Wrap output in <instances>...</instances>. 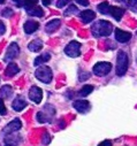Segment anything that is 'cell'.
<instances>
[{"mask_svg": "<svg viewBox=\"0 0 137 146\" xmlns=\"http://www.w3.org/2000/svg\"><path fill=\"white\" fill-rule=\"evenodd\" d=\"M128 64H129V58L126 52L119 51L118 53V59H116V75L118 76H123L127 70H128Z\"/></svg>", "mask_w": 137, "mask_h": 146, "instance_id": "2", "label": "cell"}, {"mask_svg": "<svg viewBox=\"0 0 137 146\" xmlns=\"http://www.w3.org/2000/svg\"><path fill=\"white\" fill-rule=\"evenodd\" d=\"M99 145H100V146H111V145H112V143H111L110 140H105V141L100 143Z\"/></svg>", "mask_w": 137, "mask_h": 146, "instance_id": "33", "label": "cell"}, {"mask_svg": "<svg viewBox=\"0 0 137 146\" xmlns=\"http://www.w3.org/2000/svg\"><path fill=\"white\" fill-rule=\"evenodd\" d=\"M7 113V109L5 107V104H4V100L0 99V114L1 115H5Z\"/></svg>", "mask_w": 137, "mask_h": 146, "instance_id": "27", "label": "cell"}, {"mask_svg": "<svg viewBox=\"0 0 137 146\" xmlns=\"http://www.w3.org/2000/svg\"><path fill=\"white\" fill-rule=\"evenodd\" d=\"M35 76H36L37 80H39L41 82L46 83V84L51 83V81L53 78V74H52L51 68L45 67V66L37 68V70L35 71Z\"/></svg>", "mask_w": 137, "mask_h": 146, "instance_id": "3", "label": "cell"}, {"mask_svg": "<svg viewBox=\"0 0 137 146\" xmlns=\"http://www.w3.org/2000/svg\"><path fill=\"white\" fill-rule=\"evenodd\" d=\"M29 98L35 102V104H41L43 99V91L38 86H32L29 91Z\"/></svg>", "mask_w": 137, "mask_h": 146, "instance_id": "7", "label": "cell"}, {"mask_svg": "<svg viewBox=\"0 0 137 146\" xmlns=\"http://www.w3.org/2000/svg\"><path fill=\"white\" fill-rule=\"evenodd\" d=\"M76 13H78V9H77V7H76L75 5H70L69 7H68V8L65 11L63 15H65V16H70V15H73V14H76Z\"/></svg>", "mask_w": 137, "mask_h": 146, "instance_id": "23", "label": "cell"}, {"mask_svg": "<svg viewBox=\"0 0 137 146\" xmlns=\"http://www.w3.org/2000/svg\"><path fill=\"white\" fill-rule=\"evenodd\" d=\"M37 3H38V0H24V1H23V6L28 11V9H30L32 7H35Z\"/></svg>", "mask_w": 137, "mask_h": 146, "instance_id": "24", "label": "cell"}, {"mask_svg": "<svg viewBox=\"0 0 137 146\" xmlns=\"http://www.w3.org/2000/svg\"><path fill=\"white\" fill-rule=\"evenodd\" d=\"M12 107H13L14 111L21 112L22 109H24V108L27 107V102H25V100H24L22 97H16V98L14 99L13 104H12Z\"/></svg>", "mask_w": 137, "mask_h": 146, "instance_id": "11", "label": "cell"}, {"mask_svg": "<svg viewBox=\"0 0 137 146\" xmlns=\"http://www.w3.org/2000/svg\"><path fill=\"white\" fill-rule=\"evenodd\" d=\"M65 53L70 58H77L81 54V44L78 42H70L65 47Z\"/></svg>", "mask_w": 137, "mask_h": 146, "instance_id": "5", "label": "cell"}, {"mask_svg": "<svg viewBox=\"0 0 137 146\" xmlns=\"http://www.w3.org/2000/svg\"><path fill=\"white\" fill-rule=\"evenodd\" d=\"M80 16H81V19H82V21L84 23H90L91 21H93L96 19V13L92 12V11H90V9H88V11L81 12Z\"/></svg>", "mask_w": 137, "mask_h": 146, "instance_id": "14", "label": "cell"}, {"mask_svg": "<svg viewBox=\"0 0 137 146\" xmlns=\"http://www.w3.org/2000/svg\"><path fill=\"white\" fill-rule=\"evenodd\" d=\"M4 1H5V0H0V4H3Z\"/></svg>", "mask_w": 137, "mask_h": 146, "instance_id": "37", "label": "cell"}, {"mask_svg": "<svg viewBox=\"0 0 137 146\" xmlns=\"http://www.w3.org/2000/svg\"><path fill=\"white\" fill-rule=\"evenodd\" d=\"M28 48H29L31 52H39V51L43 48V42H42L41 39L32 40V42L28 45Z\"/></svg>", "mask_w": 137, "mask_h": 146, "instance_id": "17", "label": "cell"}, {"mask_svg": "<svg viewBox=\"0 0 137 146\" xmlns=\"http://www.w3.org/2000/svg\"><path fill=\"white\" fill-rule=\"evenodd\" d=\"M92 91H93V86H92V85H84V86L81 89V91L78 92V96H81V97H86V96H89Z\"/></svg>", "mask_w": 137, "mask_h": 146, "instance_id": "22", "label": "cell"}, {"mask_svg": "<svg viewBox=\"0 0 137 146\" xmlns=\"http://www.w3.org/2000/svg\"><path fill=\"white\" fill-rule=\"evenodd\" d=\"M60 24H61V21H60L59 19H54V20L50 21V22L46 24L45 30H46V32H47V33H52V32L57 31V29H59Z\"/></svg>", "mask_w": 137, "mask_h": 146, "instance_id": "15", "label": "cell"}, {"mask_svg": "<svg viewBox=\"0 0 137 146\" xmlns=\"http://www.w3.org/2000/svg\"><path fill=\"white\" fill-rule=\"evenodd\" d=\"M69 1H70V0H58V1H57V7L58 8H62L67 4H69Z\"/></svg>", "mask_w": 137, "mask_h": 146, "instance_id": "26", "label": "cell"}, {"mask_svg": "<svg viewBox=\"0 0 137 146\" xmlns=\"http://www.w3.org/2000/svg\"><path fill=\"white\" fill-rule=\"evenodd\" d=\"M112 70V64L110 62H98L93 67V74L97 76H105Z\"/></svg>", "mask_w": 137, "mask_h": 146, "instance_id": "4", "label": "cell"}, {"mask_svg": "<svg viewBox=\"0 0 137 146\" xmlns=\"http://www.w3.org/2000/svg\"><path fill=\"white\" fill-rule=\"evenodd\" d=\"M19 71H20V68L17 67V64L14 63V62H11L8 64V67L6 68V70H5V74H6L7 77H13L14 75L17 74Z\"/></svg>", "mask_w": 137, "mask_h": 146, "instance_id": "16", "label": "cell"}, {"mask_svg": "<svg viewBox=\"0 0 137 146\" xmlns=\"http://www.w3.org/2000/svg\"><path fill=\"white\" fill-rule=\"evenodd\" d=\"M3 15H4L5 17H9V16L13 15V11H12L11 8H7V9H5V11L3 12Z\"/></svg>", "mask_w": 137, "mask_h": 146, "instance_id": "29", "label": "cell"}, {"mask_svg": "<svg viewBox=\"0 0 137 146\" xmlns=\"http://www.w3.org/2000/svg\"><path fill=\"white\" fill-rule=\"evenodd\" d=\"M128 8L134 13H137V0H128Z\"/></svg>", "mask_w": 137, "mask_h": 146, "instance_id": "25", "label": "cell"}, {"mask_svg": "<svg viewBox=\"0 0 137 146\" xmlns=\"http://www.w3.org/2000/svg\"><path fill=\"white\" fill-rule=\"evenodd\" d=\"M131 38V33L130 32H126L121 29H116L115 30V39L119 43H127L129 42Z\"/></svg>", "mask_w": 137, "mask_h": 146, "instance_id": "10", "label": "cell"}, {"mask_svg": "<svg viewBox=\"0 0 137 146\" xmlns=\"http://www.w3.org/2000/svg\"><path fill=\"white\" fill-rule=\"evenodd\" d=\"M14 1H15V4H16V6H23V1H24V0H14Z\"/></svg>", "mask_w": 137, "mask_h": 146, "instance_id": "34", "label": "cell"}, {"mask_svg": "<svg viewBox=\"0 0 137 146\" xmlns=\"http://www.w3.org/2000/svg\"><path fill=\"white\" fill-rule=\"evenodd\" d=\"M42 1H43V4L45 6H49V5H51V3L53 1V0H42Z\"/></svg>", "mask_w": 137, "mask_h": 146, "instance_id": "35", "label": "cell"}, {"mask_svg": "<svg viewBox=\"0 0 137 146\" xmlns=\"http://www.w3.org/2000/svg\"><path fill=\"white\" fill-rule=\"evenodd\" d=\"M98 11L101 14L105 15H110V11H111V6L108 5V3H101L98 5Z\"/></svg>", "mask_w": 137, "mask_h": 146, "instance_id": "20", "label": "cell"}, {"mask_svg": "<svg viewBox=\"0 0 137 146\" xmlns=\"http://www.w3.org/2000/svg\"><path fill=\"white\" fill-rule=\"evenodd\" d=\"M115 1H120V3H124L126 0H115Z\"/></svg>", "mask_w": 137, "mask_h": 146, "instance_id": "36", "label": "cell"}, {"mask_svg": "<svg viewBox=\"0 0 137 146\" xmlns=\"http://www.w3.org/2000/svg\"><path fill=\"white\" fill-rule=\"evenodd\" d=\"M13 90L9 85H5L1 88V90H0V97L1 98H9V96L12 94Z\"/></svg>", "mask_w": 137, "mask_h": 146, "instance_id": "21", "label": "cell"}, {"mask_svg": "<svg viewBox=\"0 0 137 146\" xmlns=\"http://www.w3.org/2000/svg\"><path fill=\"white\" fill-rule=\"evenodd\" d=\"M21 127H22L21 120H20V119H15V120H13L11 123H8V124L6 125V128L4 129V133H5V135H11L12 132L20 130Z\"/></svg>", "mask_w": 137, "mask_h": 146, "instance_id": "9", "label": "cell"}, {"mask_svg": "<svg viewBox=\"0 0 137 146\" xmlns=\"http://www.w3.org/2000/svg\"><path fill=\"white\" fill-rule=\"evenodd\" d=\"M27 12H28V14L31 15V16H37V17H42V16H44V11H43L41 7H37V6H35V7H32V8L28 9Z\"/></svg>", "mask_w": 137, "mask_h": 146, "instance_id": "18", "label": "cell"}, {"mask_svg": "<svg viewBox=\"0 0 137 146\" xmlns=\"http://www.w3.org/2000/svg\"><path fill=\"white\" fill-rule=\"evenodd\" d=\"M91 30L94 37H105V36H110L112 33L113 25L107 21L100 20L92 25Z\"/></svg>", "mask_w": 137, "mask_h": 146, "instance_id": "1", "label": "cell"}, {"mask_svg": "<svg viewBox=\"0 0 137 146\" xmlns=\"http://www.w3.org/2000/svg\"><path fill=\"white\" fill-rule=\"evenodd\" d=\"M5 31H6V27H5V24H4L1 21H0V36L4 35Z\"/></svg>", "mask_w": 137, "mask_h": 146, "instance_id": "30", "label": "cell"}, {"mask_svg": "<svg viewBox=\"0 0 137 146\" xmlns=\"http://www.w3.org/2000/svg\"><path fill=\"white\" fill-rule=\"evenodd\" d=\"M50 59H51V55H50L49 53H44V54L37 56V58L35 59V62H33V63H35V66H39V64H42V63L47 62Z\"/></svg>", "mask_w": 137, "mask_h": 146, "instance_id": "19", "label": "cell"}, {"mask_svg": "<svg viewBox=\"0 0 137 146\" xmlns=\"http://www.w3.org/2000/svg\"><path fill=\"white\" fill-rule=\"evenodd\" d=\"M76 3L82 5V6H88L89 5V0H76Z\"/></svg>", "mask_w": 137, "mask_h": 146, "instance_id": "32", "label": "cell"}, {"mask_svg": "<svg viewBox=\"0 0 137 146\" xmlns=\"http://www.w3.org/2000/svg\"><path fill=\"white\" fill-rule=\"evenodd\" d=\"M89 77H90V74H89V72H82V74L80 75V81H81V82L86 81Z\"/></svg>", "mask_w": 137, "mask_h": 146, "instance_id": "28", "label": "cell"}, {"mask_svg": "<svg viewBox=\"0 0 137 146\" xmlns=\"http://www.w3.org/2000/svg\"><path fill=\"white\" fill-rule=\"evenodd\" d=\"M124 14V9L121 7H116V6H111V11H110V15H112L114 17V20L120 21L122 19Z\"/></svg>", "mask_w": 137, "mask_h": 146, "instance_id": "13", "label": "cell"}, {"mask_svg": "<svg viewBox=\"0 0 137 146\" xmlns=\"http://www.w3.org/2000/svg\"><path fill=\"white\" fill-rule=\"evenodd\" d=\"M19 53H20V47H19V45H17L16 43H12V44L9 45V47H8L6 54H5L4 60H5L6 62H9L11 60L15 59V58L19 55Z\"/></svg>", "mask_w": 137, "mask_h": 146, "instance_id": "6", "label": "cell"}, {"mask_svg": "<svg viewBox=\"0 0 137 146\" xmlns=\"http://www.w3.org/2000/svg\"><path fill=\"white\" fill-rule=\"evenodd\" d=\"M23 28H24L25 33L31 35V33H33V32H35L39 28V23L36 22V21H28V22H25V24H24Z\"/></svg>", "mask_w": 137, "mask_h": 146, "instance_id": "12", "label": "cell"}, {"mask_svg": "<svg viewBox=\"0 0 137 146\" xmlns=\"http://www.w3.org/2000/svg\"><path fill=\"white\" fill-rule=\"evenodd\" d=\"M73 106L78 113H83V114L88 113L90 111V108H91L90 102L86 101V100H76Z\"/></svg>", "mask_w": 137, "mask_h": 146, "instance_id": "8", "label": "cell"}, {"mask_svg": "<svg viewBox=\"0 0 137 146\" xmlns=\"http://www.w3.org/2000/svg\"><path fill=\"white\" fill-rule=\"evenodd\" d=\"M49 143H50V137H49V135L45 132V133H44V137H43V144L46 145V144H49Z\"/></svg>", "mask_w": 137, "mask_h": 146, "instance_id": "31", "label": "cell"}]
</instances>
